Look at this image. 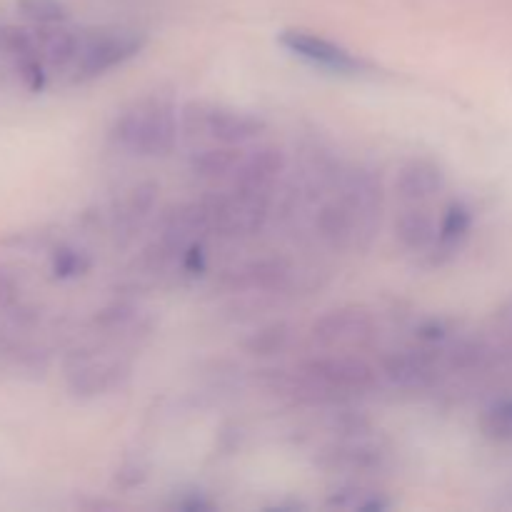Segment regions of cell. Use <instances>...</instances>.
Listing matches in <instances>:
<instances>
[{
  "label": "cell",
  "instance_id": "cell-1",
  "mask_svg": "<svg viewBox=\"0 0 512 512\" xmlns=\"http://www.w3.org/2000/svg\"><path fill=\"white\" fill-rule=\"evenodd\" d=\"M180 135V110L168 95H145L115 115L110 140L120 150L140 158H163Z\"/></svg>",
  "mask_w": 512,
  "mask_h": 512
},
{
  "label": "cell",
  "instance_id": "cell-2",
  "mask_svg": "<svg viewBox=\"0 0 512 512\" xmlns=\"http://www.w3.org/2000/svg\"><path fill=\"white\" fill-rule=\"evenodd\" d=\"M265 133V120L250 110L190 100L180 108V135L188 143L245 145Z\"/></svg>",
  "mask_w": 512,
  "mask_h": 512
},
{
  "label": "cell",
  "instance_id": "cell-3",
  "mask_svg": "<svg viewBox=\"0 0 512 512\" xmlns=\"http://www.w3.org/2000/svg\"><path fill=\"white\" fill-rule=\"evenodd\" d=\"M148 45L145 33L133 28H95L80 30L78 55L68 70L70 83H90L110 70L120 68Z\"/></svg>",
  "mask_w": 512,
  "mask_h": 512
},
{
  "label": "cell",
  "instance_id": "cell-4",
  "mask_svg": "<svg viewBox=\"0 0 512 512\" xmlns=\"http://www.w3.org/2000/svg\"><path fill=\"white\" fill-rule=\"evenodd\" d=\"M335 195L343 200L350 223H353V250H368L380 230V218H383V180L373 168L355 165L338 175Z\"/></svg>",
  "mask_w": 512,
  "mask_h": 512
},
{
  "label": "cell",
  "instance_id": "cell-5",
  "mask_svg": "<svg viewBox=\"0 0 512 512\" xmlns=\"http://www.w3.org/2000/svg\"><path fill=\"white\" fill-rule=\"evenodd\" d=\"M130 363L113 350H75L65 363V380L75 398H100L115 393L130 380Z\"/></svg>",
  "mask_w": 512,
  "mask_h": 512
},
{
  "label": "cell",
  "instance_id": "cell-6",
  "mask_svg": "<svg viewBox=\"0 0 512 512\" xmlns=\"http://www.w3.org/2000/svg\"><path fill=\"white\" fill-rule=\"evenodd\" d=\"M378 338V323L373 313L358 305L335 308L320 315L310 328V340L325 353H358L370 348Z\"/></svg>",
  "mask_w": 512,
  "mask_h": 512
},
{
  "label": "cell",
  "instance_id": "cell-7",
  "mask_svg": "<svg viewBox=\"0 0 512 512\" xmlns=\"http://www.w3.org/2000/svg\"><path fill=\"white\" fill-rule=\"evenodd\" d=\"M315 463L325 473L343 475L345 480H368L390 468V450L358 433L320 450Z\"/></svg>",
  "mask_w": 512,
  "mask_h": 512
},
{
  "label": "cell",
  "instance_id": "cell-8",
  "mask_svg": "<svg viewBox=\"0 0 512 512\" xmlns=\"http://www.w3.org/2000/svg\"><path fill=\"white\" fill-rule=\"evenodd\" d=\"M160 185L153 180H143L130 188H125L118 198L113 200L108 213L110 235L118 248H128L153 220L155 208H158Z\"/></svg>",
  "mask_w": 512,
  "mask_h": 512
},
{
  "label": "cell",
  "instance_id": "cell-9",
  "mask_svg": "<svg viewBox=\"0 0 512 512\" xmlns=\"http://www.w3.org/2000/svg\"><path fill=\"white\" fill-rule=\"evenodd\" d=\"M383 375L400 390L410 393H428L438 388L445 375V365L435 345L395 350L383 360Z\"/></svg>",
  "mask_w": 512,
  "mask_h": 512
},
{
  "label": "cell",
  "instance_id": "cell-10",
  "mask_svg": "<svg viewBox=\"0 0 512 512\" xmlns=\"http://www.w3.org/2000/svg\"><path fill=\"white\" fill-rule=\"evenodd\" d=\"M278 40H280V45L288 50V53L295 55V58L315 65V68L330 70V73L358 75L368 68V65H365V60L350 53L348 48H343V45L323 38V35L310 33V30L288 28L278 35Z\"/></svg>",
  "mask_w": 512,
  "mask_h": 512
},
{
  "label": "cell",
  "instance_id": "cell-11",
  "mask_svg": "<svg viewBox=\"0 0 512 512\" xmlns=\"http://www.w3.org/2000/svg\"><path fill=\"white\" fill-rule=\"evenodd\" d=\"M293 265L278 255L245 260L220 275V288L230 293H280L293 283Z\"/></svg>",
  "mask_w": 512,
  "mask_h": 512
},
{
  "label": "cell",
  "instance_id": "cell-12",
  "mask_svg": "<svg viewBox=\"0 0 512 512\" xmlns=\"http://www.w3.org/2000/svg\"><path fill=\"white\" fill-rule=\"evenodd\" d=\"M285 168H288V158H285L283 148H278V145H263V148L243 155L238 170L230 178L233 180L230 188L243 195L273 200V193L278 188L280 178H283Z\"/></svg>",
  "mask_w": 512,
  "mask_h": 512
},
{
  "label": "cell",
  "instance_id": "cell-13",
  "mask_svg": "<svg viewBox=\"0 0 512 512\" xmlns=\"http://www.w3.org/2000/svg\"><path fill=\"white\" fill-rule=\"evenodd\" d=\"M445 188V173L435 160L413 158L398 170L395 193L405 205H425Z\"/></svg>",
  "mask_w": 512,
  "mask_h": 512
},
{
  "label": "cell",
  "instance_id": "cell-14",
  "mask_svg": "<svg viewBox=\"0 0 512 512\" xmlns=\"http://www.w3.org/2000/svg\"><path fill=\"white\" fill-rule=\"evenodd\" d=\"M470 233H473V210L465 203L455 200L445 208L443 218L438 223V238L430 248V265H445L465 248Z\"/></svg>",
  "mask_w": 512,
  "mask_h": 512
},
{
  "label": "cell",
  "instance_id": "cell-15",
  "mask_svg": "<svg viewBox=\"0 0 512 512\" xmlns=\"http://www.w3.org/2000/svg\"><path fill=\"white\" fill-rule=\"evenodd\" d=\"M395 238L410 253L428 255L438 238V220L425 205H405L395 218Z\"/></svg>",
  "mask_w": 512,
  "mask_h": 512
},
{
  "label": "cell",
  "instance_id": "cell-16",
  "mask_svg": "<svg viewBox=\"0 0 512 512\" xmlns=\"http://www.w3.org/2000/svg\"><path fill=\"white\" fill-rule=\"evenodd\" d=\"M38 40V50L43 55L48 70H63L68 73L75 63L80 45V30H68L60 25H38L33 30Z\"/></svg>",
  "mask_w": 512,
  "mask_h": 512
},
{
  "label": "cell",
  "instance_id": "cell-17",
  "mask_svg": "<svg viewBox=\"0 0 512 512\" xmlns=\"http://www.w3.org/2000/svg\"><path fill=\"white\" fill-rule=\"evenodd\" d=\"M315 233L333 250L353 248V223H350L348 210H345L343 200L335 195V190L328 200L320 203L318 213H315Z\"/></svg>",
  "mask_w": 512,
  "mask_h": 512
},
{
  "label": "cell",
  "instance_id": "cell-18",
  "mask_svg": "<svg viewBox=\"0 0 512 512\" xmlns=\"http://www.w3.org/2000/svg\"><path fill=\"white\" fill-rule=\"evenodd\" d=\"M328 508L360 510V512H385L393 508V500L378 488H370L368 480H343L325 498Z\"/></svg>",
  "mask_w": 512,
  "mask_h": 512
},
{
  "label": "cell",
  "instance_id": "cell-19",
  "mask_svg": "<svg viewBox=\"0 0 512 512\" xmlns=\"http://www.w3.org/2000/svg\"><path fill=\"white\" fill-rule=\"evenodd\" d=\"M243 160L240 145H205L190 158V173L198 180L233 178Z\"/></svg>",
  "mask_w": 512,
  "mask_h": 512
},
{
  "label": "cell",
  "instance_id": "cell-20",
  "mask_svg": "<svg viewBox=\"0 0 512 512\" xmlns=\"http://www.w3.org/2000/svg\"><path fill=\"white\" fill-rule=\"evenodd\" d=\"M95 328L113 340H135L148 330L143 313L130 303H113L95 315Z\"/></svg>",
  "mask_w": 512,
  "mask_h": 512
},
{
  "label": "cell",
  "instance_id": "cell-21",
  "mask_svg": "<svg viewBox=\"0 0 512 512\" xmlns=\"http://www.w3.org/2000/svg\"><path fill=\"white\" fill-rule=\"evenodd\" d=\"M480 430L493 443H512V398H498L480 415Z\"/></svg>",
  "mask_w": 512,
  "mask_h": 512
},
{
  "label": "cell",
  "instance_id": "cell-22",
  "mask_svg": "<svg viewBox=\"0 0 512 512\" xmlns=\"http://www.w3.org/2000/svg\"><path fill=\"white\" fill-rule=\"evenodd\" d=\"M93 265L90 255L85 250L73 248V245H58L50 253V273L58 280H73L85 275Z\"/></svg>",
  "mask_w": 512,
  "mask_h": 512
},
{
  "label": "cell",
  "instance_id": "cell-23",
  "mask_svg": "<svg viewBox=\"0 0 512 512\" xmlns=\"http://www.w3.org/2000/svg\"><path fill=\"white\" fill-rule=\"evenodd\" d=\"M18 10L35 25H60L70 18L63 0H18Z\"/></svg>",
  "mask_w": 512,
  "mask_h": 512
},
{
  "label": "cell",
  "instance_id": "cell-24",
  "mask_svg": "<svg viewBox=\"0 0 512 512\" xmlns=\"http://www.w3.org/2000/svg\"><path fill=\"white\" fill-rule=\"evenodd\" d=\"M290 343V328L285 323L265 325V328L255 330L248 340H245V350L253 355H275L285 350Z\"/></svg>",
  "mask_w": 512,
  "mask_h": 512
},
{
  "label": "cell",
  "instance_id": "cell-25",
  "mask_svg": "<svg viewBox=\"0 0 512 512\" xmlns=\"http://www.w3.org/2000/svg\"><path fill=\"white\" fill-rule=\"evenodd\" d=\"M180 270L188 275H200L205 270V248H203V240L198 243L188 245L185 253L180 255Z\"/></svg>",
  "mask_w": 512,
  "mask_h": 512
},
{
  "label": "cell",
  "instance_id": "cell-26",
  "mask_svg": "<svg viewBox=\"0 0 512 512\" xmlns=\"http://www.w3.org/2000/svg\"><path fill=\"white\" fill-rule=\"evenodd\" d=\"M145 478H148V468H145L143 463H138V460H130V463H125L123 468L118 470L115 483H118L120 488H135V485L143 483Z\"/></svg>",
  "mask_w": 512,
  "mask_h": 512
},
{
  "label": "cell",
  "instance_id": "cell-27",
  "mask_svg": "<svg viewBox=\"0 0 512 512\" xmlns=\"http://www.w3.org/2000/svg\"><path fill=\"white\" fill-rule=\"evenodd\" d=\"M173 508L175 510H183V512H208L215 508V503L210 498H205V493H183L180 498L173 500Z\"/></svg>",
  "mask_w": 512,
  "mask_h": 512
}]
</instances>
